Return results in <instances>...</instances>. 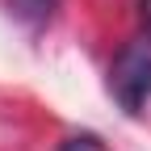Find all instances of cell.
Returning <instances> with one entry per match:
<instances>
[{
    "instance_id": "obj_1",
    "label": "cell",
    "mask_w": 151,
    "mask_h": 151,
    "mask_svg": "<svg viewBox=\"0 0 151 151\" xmlns=\"http://www.w3.org/2000/svg\"><path fill=\"white\" fill-rule=\"evenodd\" d=\"M109 92L118 97V105L126 113H139L151 101V46L134 42L126 46L109 67Z\"/></svg>"
},
{
    "instance_id": "obj_2",
    "label": "cell",
    "mask_w": 151,
    "mask_h": 151,
    "mask_svg": "<svg viewBox=\"0 0 151 151\" xmlns=\"http://www.w3.org/2000/svg\"><path fill=\"white\" fill-rule=\"evenodd\" d=\"M9 13L17 21H25V25H42L55 13V0H9Z\"/></svg>"
},
{
    "instance_id": "obj_3",
    "label": "cell",
    "mask_w": 151,
    "mask_h": 151,
    "mask_svg": "<svg viewBox=\"0 0 151 151\" xmlns=\"http://www.w3.org/2000/svg\"><path fill=\"white\" fill-rule=\"evenodd\" d=\"M59 151H105V143H101L97 134H71Z\"/></svg>"
},
{
    "instance_id": "obj_4",
    "label": "cell",
    "mask_w": 151,
    "mask_h": 151,
    "mask_svg": "<svg viewBox=\"0 0 151 151\" xmlns=\"http://www.w3.org/2000/svg\"><path fill=\"white\" fill-rule=\"evenodd\" d=\"M143 25L151 29V0H143Z\"/></svg>"
}]
</instances>
